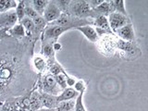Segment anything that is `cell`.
<instances>
[{"label": "cell", "instance_id": "cell-1", "mask_svg": "<svg viewBox=\"0 0 148 111\" xmlns=\"http://www.w3.org/2000/svg\"><path fill=\"white\" fill-rule=\"evenodd\" d=\"M69 14L77 18H94V12L88 1L78 0L71 1L69 5Z\"/></svg>", "mask_w": 148, "mask_h": 111}, {"label": "cell", "instance_id": "cell-2", "mask_svg": "<svg viewBox=\"0 0 148 111\" xmlns=\"http://www.w3.org/2000/svg\"><path fill=\"white\" fill-rule=\"evenodd\" d=\"M108 21H109L110 29L113 32H116V31L119 30V28H121L126 24H128V23L132 22L131 20L128 18V16L118 13V12L110 13L108 17Z\"/></svg>", "mask_w": 148, "mask_h": 111}, {"label": "cell", "instance_id": "cell-3", "mask_svg": "<svg viewBox=\"0 0 148 111\" xmlns=\"http://www.w3.org/2000/svg\"><path fill=\"white\" fill-rule=\"evenodd\" d=\"M62 15V10L59 8L56 1H49L47 7L44 12V18L46 23H52L56 21Z\"/></svg>", "mask_w": 148, "mask_h": 111}, {"label": "cell", "instance_id": "cell-4", "mask_svg": "<svg viewBox=\"0 0 148 111\" xmlns=\"http://www.w3.org/2000/svg\"><path fill=\"white\" fill-rule=\"evenodd\" d=\"M18 20L17 17V14L14 10L8 11L6 13H2L0 15V31L7 30L8 31L18 24Z\"/></svg>", "mask_w": 148, "mask_h": 111}, {"label": "cell", "instance_id": "cell-5", "mask_svg": "<svg viewBox=\"0 0 148 111\" xmlns=\"http://www.w3.org/2000/svg\"><path fill=\"white\" fill-rule=\"evenodd\" d=\"M43 89L46 95H52L57 96L60 90V87L58 85L57 81H56L55 76L52 74H47L44 79Z\"/></svg>", "mask_w": 148, "mask_h": 111}, {"label": "cell", "instance_id": "cell-6", "mask_svg": "<svg viewBox=\"0 0 148 111\" xmlns=\"http://www.w3.org/2000/svg\"><path fill=\"white\" fill-rule=\"evenodd\" d=\"M115 34L119 37L120 40L125 41V42L132 43V42L135 40V32H134L133 25L132 22L128 23V24H126L121 28H119V30L116 31Z\"/></svg>", "mask_w": 148, "mask_h": 111}, {"label": "cell", "instance_id": "cell-7", "mask_svg": "<svg viewBox=\"0 0 148 111\" xmlns=\"http://www.w3.org/2000/svg\"><path fill=\"white\" fill-rule=\"evenodd\" d=\"M76 30L81 32L82 34L84 35V37L89 40L92 43H95V42L98 41L99 36L97 34V32L95 31V28L92 27V25H85V26H82V27H77Z\"/></svg>", "mask_w": 148, "mask_h": 111}, {"label": "cell", "instance_id": "cell-8", "mask_svg": "<svg viewBox=\"0 0 148 111\" xmlns=\"http://www.w3.org/2000/svg\"><path fill=\"white\" fill-rule=\"evenodd\" d=\"M80 95V92H78L74 88L72 87H67L66 89H64L60 95L56 96V100L58 103L63 101H69V100H73L77 99V97Z\"/></svg>", "mask_w": 148, "mask_h": 111}, {"label": "cell", "instance_id": "cell-9", "mask_svg": "<svg viewBox=\"0 0 148 111\" xmlns=\"http://www.w3.org/2000/svg\"><path fill=\"white\" fill-rule=\"evenodd\" d=\"M92 12H94V18H95L98 16H106L108 17L110 13H112L111 10V6L109 1H105L100 4L98 7H96L95 8H92Z\"/></svg>", "mask_w": 148, "mask_h": 111}, {"label": "cell", "instance_id": "cell-10", "mask_svg": "<svg viewBox=\"0 0 148 111\" xmlns=\"http://www.w3.org/2000/svg\"><path fill=\"white\" fill-rule=\"evenodd\" d=\"M32 66H34V69L39 73H42L45 71L46 68H47V61L45 58L44 56L42 55H36L32 58Z\"/></svg>", "mask_w": 148, "mask_h": 111}, {"label": "cell", "instance_id": "cell-11", "mask_svg": "<svg viewBox=\"0 0 148 111\" xmlns=\"http://www.w3.org/2000/svg\"><path fill=\"white\" fill-rule=\"evenodd\" d=\"M92 25H95V28H99V29L106 31L109 34H113V32L111 31V29H110L108 18V17H106V16H98V17H96L95 18Z\"/></svg>", "mask_w": 148, "mask_h": 111}, {"label": "cell", "instance_id": "cell-12", "mask_svg": "<svg viewBox=\"0 0 148 111\" xmlns=\"http://www.w3.org/2000/svg\"><path fill=\"white\" fill-rule=\"evenodd\" d=\"M18 1L17 0H0V13H6L13 10L18 6Z\"/></svg>", "mask_w": 148, "mask_h": 111}, {"label": "cell", "instance_id": "cell-13", "mask_svg": "<svg viewBox=\"0 0 148 111\" xmlns=\"http://www.w3.org/2000/svg\"><path fill=\"white\" fill-rule=\"evenodd\" d=\"M109 2H110L112 13L118 12V13L123 14V15L127 16V11H126V8H125L124 0H112V1H109Z\"/></svg>", "mask_w": 148, "mask_h": 111}, {"label": "cell", "instance_id": "cell-14", "mask_svg": "<svg viewBox=\"0 0 148 111\" xmlns=\"http://www.w3.org/2000/svg\"><path fill=\"white\" fill-rule=\"evenodd\" d=\"M31 3L32 8H34V10L38 13V15L43 17L44 12L46 7H47L49 1H47V0H32V1H31Z\"/></svg>", "mask_w": 148, "mask_h": 111}, {"label": "cell", "instance_id": "cell-15", "mask_svg": "<svg viewBox=\"0 0 148 111\" xmlns=\"http://www.w3.org/2000/svg\"><path fill=\"white\" fill-rule=\"evenodd\" d=\"M8 32L10 34L11 36L15 37V38H22L26 34V31L24 29V27L21 23H18L14 27H12L11 29H9Z\"/></svg>", "mask_w": 148, "mask_h": 111}, {"label": "cell", "instance_id": "cell-16", "mask_svg": "<svg viewBox=\"0 0 148 111\" xmlns=\"http://www.w3.org/2000/svg\"><path fill=\"white\" fill-rule=\"evenodd\" d=\"M41 55L44 57L52 58L55 56V50L53 48V44L52 43H43L42 44V50H41Z\"/></svg>", "mask_w": 148, "mask_h": 111}, {"label": "cell", "instance_id": "cell-17", "mask_svg": "<svg viewBox=\"0 0 148 111\" xmlns=\"http://www.w3.org/2000/svg\"><path fill=\"white\" fill-rule=\"evenodd\" d=\"M75 106V100H69V101H63L58 104L57 111H72L74 110Z\"/></svg>", "mask_w": 148, "mask_h": 111}, {"label": "cell", "instance_id": "cell-18", "mask_svg": "<svg viewBox=\"0 0 148 111\" xmlns=\"http://www.w3.org/2000/svg\"><path fill=\"white\" fill-rule=\"evenodd\" d=\"M41 102L46 108H56L58 104L56 100V97L55 99H52V96H50V95H45V96L41 98Z\"/></svg>", "mask_w": 148, "mask_h": 111}, {"label": "cell", "instance_id": "cell-19", "mask_svg": "<svg viewBox=\"0 0 148 111\" xmlns=\"http://www.w3.org/2000/svg\"><path fill=\"white\" fill-rule=\"evenodd\" d=\"M67 75H68V73L64 71L63 72L55 76V79H56V81H57L58 85L60 87V89H62V90L66 89L68 86L67 85Z\"/></svg>", "mask_w": 148, "mask_h": 111}, {"label": "cell", "instance_id": "cell-20", "mask_svg": "<svg viewBox=\"0 0 148 111\" xmlns=\"http://www.w3.org/2000/svg\"><path fill=\"white\" fill-rule=\"evenodd\" d=\"M15 12L17 14L18 20V21H21L23 18H24L25 16V1H22V0H20L18 3V6L15 9Z\"/></svg>", "mask_w": 148, "mask_h": 111}, {"label": "cell", "instance_id": "cell-21", "mask_svg": "<svg viewBox=\"0 0 148 111\" xmlns=\"http://www.w3.org/2000/svg\"><path fill=\"white\" fill-rule=\"evenodd\" d=\"M21 24L24 27V29L26 32H34L36 30V28H35V25H34V21H32V18H28V17H25L23 20L21 21Z\"/></svg>", "mask_w": 148, "mask_h": 111}, {"label": "cell", "instance_id": "cell-22", "mask_svg": "<svg viewBox=\"0 0 148 111\" xmlns=\"http://www.w3.org/2000/svg\"><path fill=\"white\" fill-rule=\"evenodd\" d=\"M83 95L84 92H80V95L75 100V106H74V111H87L84 104H83Z\"/></svg>", "mask_w": 148, "mask_h": 111}, {"label": "cell", "instance_id": "cell-23", "mask_svg": "<svg viewBox=\"0 0 148 111\" xmlns=\"http://www.w3.org/2000/svg\"><path fill=\"white\" fill-rule=\"evenodd\" d=\"M32 21H34L35 28L37 30H45V28L46 27V21H45L44 17L38 16L34 18H32Z\"/></svg>", "mask_w": 148, "mask_h": 111}, {"label": "cell", "instance_id": "cell-24", "mask_svg": "<svg viewBox=\"0 0 148 111\" xmlns=\"http://www.w3.org/2000/svg\"><path fill=\"white\" fill-rule=\"evenodd\" d=\"M25 16L32 20V18L38 17L39 15H38V13L34 10V8H32V5L25 4Z\"/></svg>", "mask_w": 148, "mask_h": 111}, {"label": "cell", "instance_id": "cell-25", "mask_svg": "<svg viewBox=\"0 0 148 111\" xmlns=\"http://www.w3.org/2000/svg\"><path fill=\"white\" fill-rule=\"evenodd\" d=\"M118 46L119 48L122 49L124 51H132L133 49V45H132V43H129V42H125L122 40H119L118 43Z\"/></svg>", "mask_w": 148, "mask_h": 111}, {"label": "cell", "instance_id": "cell-26", "mask_svg": "<svg viewBox=\"0 0 148 111\" xmlns=\"http://www.w3.org/2000/svg\"><path fill=\"white\" fill-rule=\"evenodd\" d=\"M63 71H64L63 68L60 66L58 63H53L52 66L50 67V74H52L54 76L58 75V74L61 73Z\"/></svg>", "mask_w": 148, "mask_h": 111}, {"label": "cell", "instance_id": "cell-27", "mask_svg": "<svg viewBox=\"0 0 148 111\" xmlns=\"http://www.w3.org/2000/svg\"><path fill=\"white\" fill-rule=\"evenodd\" d=\"M74 89H75L78 92H84L86 89V84L83 80H77V82L74 84Z\"/></svg>", "mask_w": 148, "mask_h": 111}, {"label": "cell", "instance_id": "cell-28", "mask_svg": "<svg viewBox=\"0 0 148 111\" xmlns=\"http://www.w3.org/2000/svg\"><path fill=\"white\" fill-rule=\"evenodd\" d=\"M104 2V0H90V1H88V3H89L90 7L92 8H95L96 7H98L100 4H102Z\"/></svg>", "mask_w": 148, "mask_h": 111}, {"label": "cell", "instance_id": "cell-29", "mask_svg": "<svg viewBox=\"0 0 148 111\" xmlns=\"http://www.w3.org/2000/svg\"><path fill=\"white\" fill-rule=\"evenodd\" d=\"M53 48L55 50V52L56 51H60L62 49V45L59 42H55V43H53Z\"/></svg>", "mask_w": 148, "mask_h": 111}, {"label": "cell", "instance_id": "cell-30", "mask_svg": "<svg viewBox=\"0 0 148 111\" xmlns=\"http://www.w3.org/2000/svg\"><path fill=\"white\" fill-rule=\"evenodd\" d=\"M7 32V30H1V31H0V38H2V37L4 36V34H2V32Z\"/></svg>", "mask_w": 148, "mask_h": 111}, {"label": "cell", "instance_id": "cell-31", "mask_svg": "<svg viewBox=\"0 0 148 111\" xmlns=\"http://www.w3.org/2000/svg\"><path fill=\"white\" fill-rule=\"evenodd\" d=\"M35 111H46V110H45V109H37Z\"/></svg>", "mask_w": 148, "mask_h": 111}]
</instances>
